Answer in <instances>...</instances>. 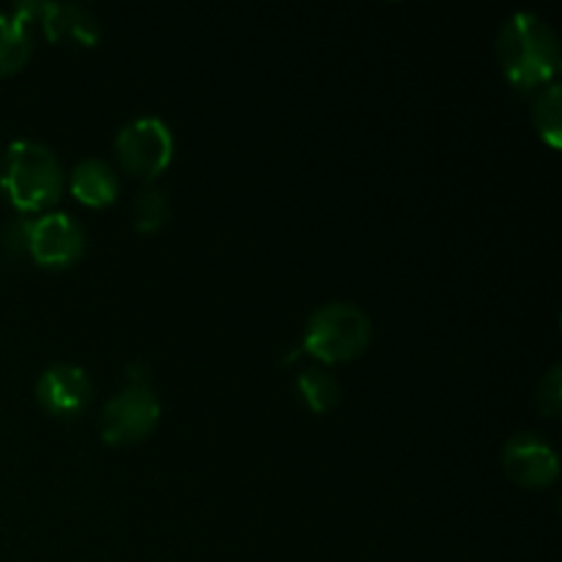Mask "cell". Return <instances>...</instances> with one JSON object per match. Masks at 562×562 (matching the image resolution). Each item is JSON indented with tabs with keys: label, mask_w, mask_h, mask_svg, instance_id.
Returning a JSON list of instances; mask_svg holds the SVG:
<instances>
[{
	"label": "cell",
	"mask_w": 562,
	"mask_h": 562,
	"mask_svg": "<svg viewBox=\"0 0 562 562\" xmlns=\"http://www.w3.org/2000/svg\"><path fill=\"white\" fill-rule=\"evenodd\" d=\"M497 60L510 86L547 88L560 71V44L552 27L530 11L510 16L497 33Z\"/></svg>",
	"instance_id": "obj_1"
},
{
	"label": "cell",
	"mask_w": 562,
	"mask_h": 562,
	"mask_svg": "<svg viewBox=\"0 0 562 562\" xmlns=\"http://www.w3.org/2000/svg\"><path fill=\"white\" fill-rule=\"evenodd\" d=\"M0 187L16 212H44L64 192V170L44 143L16 140L3 154Z\"/></svg>",
	"instance_id": "obj_2"
},
{
	"label": "cell",
	"mask_w": 562,
	"mask_h": 562,
	"mask_svg": "<svg viewBox=\"0 0 562 562\" xmlns=\"http://www.w3.org/2000/svg\"><path fill=\"white\" fill-rule=\"evenodd\" d=\"M371 344V318L355 302H329L307 318L302 349L324 366L357 360Z\"/></svg>",
	"instance_id": "obj_3"
},
{
	"label": "cell",
	"mask_w": 562,
	"mask_h": 562,
	"mask_svg": "<svg viewBox=\"0 0 562 562\" xmlns=\"http://www.w3.org/2000/svg\"><path fill=\"white\" fill-rule=\"evenodd\" d=\"M115 157L121 168L140 181H154L173 162V132L157 115H143L121 126L115 135Z\"/></svg>",
	"instance_id": "obj_4"
},
{
	"label": "cell",
	"mask_w": 562,
	"mask_h": 562,
	"mask_svg": "<svg viewBox=\"0 0 562 562\" xmlns=\"http://www.w3.org/2000/svg\"><path fill=\"white\" fill-rule=\"evenodd\" d=\"M162 406L148 384H126L102 412V439L113 448H130L154 434Z\"/></svg>",
	"instance_id": "obj_5"
},
{
	"label": "cell",
	"mask_w": 562,
	"mask_h": 562,
	"mask_svg": "<svg viewBox=\"0 0 562 562\" xmlns=\"http://www.w3.org/2000/svg\"><path fill=\"white\" fill-rule=\"evenodd\" d=\"M86 250L80 223L64 212H49L33 220L27 231V256L44 269H66L77 263Z\"/></svg>",
	"instance_id": "obj_6"
},
{
	"label": "cell",
	"mask_w": 562,
	"mask_h": 562,
	"mask_svg": "<svg viewBox=\"0 0 562 562\" xmlns=\"http://www.w3.org/2000/svg\"><path fill=\"white\" fill-rule=\"evenodd\" d=\"M505 475L521 488H549L560 475L558 450L538 434H516L503 450Z\"/></svg>",
	"instance_id": "obj_7"
},
{
	"label": "cell",
	"mask_w": 562,
	"mask_h": 562,
	"mask_svg": "<svg viewBox=\"0 0 562 562\" xmlns=\"http://www.w3.org/2000/svg\"><path fill=\"white\" fill-rule=\"evenodd\" d=\"M36 398L44 412L53 417H77L88 409L93 401V384L86 368L71 366V362H58L49 366L36 382Z\"/></svg>",
	"instance_id": "obj_8"
},
{
	"label": "cell",
	"mask_w": 562,
	"mask_h": 562,
	"mask_svg": "<svg viewBox=\"0 0 562 562\" xmlns=\"http://www.w3.org/2000/svg\"><path fill=\"white\" fill-rule=\"evenodd\" d=\"M44 36L49 42H64L71 47H93L99 42V22L82 5L75 3H44L42 11Z\"/></svg>",
	"instance_id": "obj_9"
},
{
	"label": "cell",
	"mask_w": 562,
	"mask_h": 562,
	"mask_svg": "<svg viewBox=\"0 0 562 562\" xmlns=\"http://www.w3.org/2000/svg\"><path fill=\"white\" fill-rule=\"evenodd\" d=\"M69 190L82 206L88 209H104L110 203H115L121 190L119 173L113 170V165H108L104 159H82L80 165H75L69 176Z\"/></svg>",
	"instance_id": "obj_10"
},
{
	"label": "cell",
	"mask_w": 562,
	"mask_h": 562,
	"mask_svg": "<svg viewBox=\"0 0 562 562\" xmlns=\"http://www.w3.org/2000/svg\"><path fill=\"white\" fill-rule=\"evenodd\" d=\"M33 53L31 31L14 14H0V77L16 75Z\"/></svg>",
	"instance_id": "obj_11"
},
{
	"label": "cell",
	"mask_w": 562,
	"mask_h": 562,
	"mask_svg": "<svg viewBox=\"0 0 562 562\" xmlns=\"http://www.w3.org/2000/svg\"><path fill=\"white\" fill-rule=\"evenodd\" d=\"M296 390H300L307 409L316 412V415L333 412L340 401V382L329 371H322V368L302 371L300 379H296Z\"/></svg>",
	"instance_id": "obj_12"
},
{
	"label": "cell",
	"mask_w": 562,
	"mask_h": 562,
	"mask_svg": "<svg viewBox=\"0 0 562 562\" xmlns=\"http://www.w3.org/2000/svg\"><path fill=\"white\" fill-rule=\"evenodd\" d=\"M532 124H536L538 135L547 140L549 148L562 146V88L558 82H549L536 99V110H532Z\"/></svg>",
	"instance_id": "obj_13"
},
{
	"label": "cell",
	"mask_w": 562,
	"mask_h": 562,
	"mask_svg": "<svg viewBox=\"0 0 562 562\" xmlns=\"http://www.w3.org/2000/svg\"><path fill=\"white\" fill-rule=\"evenodd\" d=\"M132 220H135V228L140 234H157L168 225L170 220V203L168 195L157 187H148L137 195L135 209H132Z\"/></svg>",
	"instance_id": "obj_14"
},
{
	"label": "cell",
	"mask_w": 562,
	"mask_h": 562,
	"mask_svg": "<svg viewBox=\"0 0 562 562\" xmlns=\"http://www.w3.org/2000/svg\"><path fill=\"white\" fill-rule=\"evenodd\" d=\"M538 409L547 417H560L562 412V368L552 366V371L538 384Z\"/></svg>",
	"instance_id": "obj_15"
},
{
	"label": "cell",
	"mask_w": 562,
	"mask_h": 562,
	"mask_svg": "<svg viewBox=\"0 0 562 562\" xmlns=\"http://www.w3.org/2000/svg\"><path fill=\"white\" fill-rule=\"evenodd\" d=\"M27 231H31V220H16V223L5 225L0 234V245L9 256H27Z\"/></svg>",
	"instance_id": "obj_16"
}]
</instances>
